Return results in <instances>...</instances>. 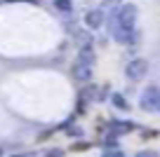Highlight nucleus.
<instances>
[{
  "mask_svg": "<svg viewBox=\"0 0 160 157\" xmlns=\"http://www.w3.org/2000/svg\"><path fill=\"white\" fill-rule=\"evenodd\" d=\"M106 26H108L111 35H113L115 42L120 45H130L137 40V7L132 2H125L120 5L118 10H113L106 19Z\"/></svg>",
  "mask_w": 160,
  "mask_h": 157,
  "instance_id": "nucleus-1",
  "label": "nucleus"
},
{
  "mask_svg": "<svg viewBox=\"0 0 160 157\" xmlns=\"http://www.w3.org/2000/svg\"><path fill=\"white\" fill-rule=\"evenodd\" d=\"M139 103H141V108L148 110V113H158V108H160V89H158V87L144 89Z\"/></svg>",
  "mask_w": 160,
  "mask_h": 157,
  "instance_id": "nucleus-2",
  "label": "nucleus"
},
{
  "mask_svg": "<svg viewBox=\"0 0 160 157\" xmlns=\"http://www.w3.org/2000/svg\"><path fill=\"white\" fill-rule=\"evenodd\" d=\"M125 73H127L130 80H141L146 73H148V61L146 59H132L130 64H127Z\"/></svg>",
  "mask_w": 160,
  "mask_h": 157,
  "instance_id": "nucleus-3",
  "label": "nucleus"
},
{
  "mask_svg": "<svg viewBox=\"0 0 160 157\" xmlns=\"http://www.w3.org/2000/svg\"><path fill=\"white\" fill-rule=\"evenodd\" d=\"M104 19H106L104 10H90L85 14V26L87 28H101V26H104Z\"/></svg>",
  "mask_w": 160,
  "mask_h": 157,
  "instance_id": "nucleus-4",
  "label": "nucleus"
},
{
  "mask_svg": "<svg viewBox=\"0 0 160 157\" xmlns=\"http://www.w3.org/2000/svg\"><path fill=\"white\" fill-rule=\"evenodd\" d=\"M73 78L75 80H90L92 78V66L75 61V64H73Z\"/></svg>",
  "mask_w": 160,
  "mask_h": 157,
  "instance_id": "nucleus-5",
  "label": "nucleus"
},
{
  "mask_svg": "<svg viewBox=\"0 0 160 157\" xmlns=\"http://www.w3.org/2000/svg\"><path fill=\"white\" fill-rule=\"evenodd\" d=\"M78 61H80V64L92 66V64H94V54H92V49H90V47H87V49L82 47V49H80V59H78Z\"/></svg>",
  "mask_w": 160,
  "mask_h": 157,
  "instance_id": "nucleus-6",
  "label": "nucleus"
},
{
  "mask_svg": "<svg viewBox=\"0 0 160 157\" xmlns=\"http://www.w3.org/2000/svg\"><path fill=\"white\" fill-rule=\"evenodd\" d=\"M120 5H122V0H101V10H106V12L118 10Z\"/></svg>",
  "mask_w": 160,
  "mask_h": 157,
  "instance_id": "nucleus-7",
  "label": "nucleus"
},
{
  "mask_svg": "<svg viewBox=\"0 0 160 157\" xmlns=\"http://www.w3.org/2000/svg\"><path fill=\"white\" fill-rule=\"evenodd\" d=\"M113 106H115V108H120V110H127V108H130L127 98H125V96H120V94H113Z\"/></svg>",
  "mask_w": 160,
  "mask_h": 157,
  "instance_id": "nucleus-8",
  "label": "nucleus"
},
{
  "mask_svg": "<svg viewBox=\"0 0 160 157\" xmlns=\"http://www.w3.org/2000/svg\"><path fill=\"white\" fill-rule=\"evenodd\" d=\"M54 7L61 12H71L73 10V0H54Z\"/></svg>",
  "mask_w": 160,
  "mask_h": 157,
  "instance_id": "nucleus-9",
  "label": "nucleus"
},
{
  "mask_svg": "<svg viewBox=\"0 0 160 157\" xmlns=\"http://www.w3.org/2000/svg\"><path fill=\"white\" fill-rule=\"evenodd\" d=\"M101 157H125L122 152L118 150V148H108V150H104L101 152Z\"/></svg>",
  "mask_w": 160,
  "mask_h": 157,
  "instance_id": "nucleus-10",
  "label": "nucleus"
},
{
  "mask_svg": "<svg viewBox=\"0 0 160 157\" xmlns=\"http://www.w3.org/2000/svg\"><path fill=\"white\" fill-rule=\"evenodd\" d=\"M45 157H64V152H61V150H47Z\"/></svg>",
  "mask_w": 160,
  "mask_h": 157,
  "instance_id": "nucleus-11",
  "label": "nucleus"
},
{
  "mask_svg": "<svg viewBox=\"0 0 160 157\" xmlns=\"http://www.w3.org/2000/svg\"><path fill=\"white\" fill-rule=\"evenodd\" d=\"M137 157H158V155H155V152H151V150H144V152H139Z\"/></svg>",
  "mask_w": 160,
  "mask_h": 157,
  "instance_id": "nucleus-12",
  "label": "nucleus"
},
{
  "mask_svg": "<svg viewBox=\"0 0 160 157\" xmlns=\"http://www.w3.org/2000/svg\"><path fill=\"white\" fill-rule=\"evenodd\" d=\"M0 157H2V148H0Z\"/></svg>",
  "mask_w": 160,
  "mask_h": 157,
  "instance_id": "nucleus-13",
  "label": "nucleus"
},
{
  "mask_svg": "<svg viewBox=\"0 0 160 157\" xmlns=\"http://www.w3.org/2000/svg\"><path fill=\"white\" fill-rule=\"evenodd\" d=\"M158 113H160V108H158Z\"/></svg>",
  "mask_w": 160,
  "mask_h": 157,
  "instance_id": "nucleus-14",
  "label": "nucleus"
}]
</instances>
